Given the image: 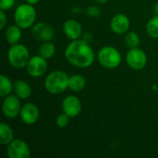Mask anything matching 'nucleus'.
Segmentation results:
<instances>
[{
	"label": "nucleus",
	"mask_w": 158,
	"mask_h": 158,
	"mask_svg": "<svg viewBox=\"0 0 158 158\" xmlns=\"http://www.w3.org/2000/svg\"><path fill=\"white\" fill-rule=\"evenodd\" d=\"M63 32L67 36L68 39L73 41L81 38L82 32V26L81 24L73 19H67L63 24Z\"/></svg>",
	"instance_id": "nucleus-14"
},
{
	"label": "nucleus",
	"mask_w": 158,
	"mask_h": 158,
	"mask_svg": "<svg viewBox=\"0 0 158 158\" xmlns=\"http://www.w3.org/2000/svg\"><path fill=\"white\" fill-rule=\"evenodd\" d=\"M154 10H155V14L158 16V2L155 5V7H154Z\"/></svg>",
	"instance_id": "nucleus-30"
},
{
	"label": "nucleus",
	"mask_w": 158,
	"mask_h": 158,
	"mask_svg": "<svg viewBox=\"0 0 158 158\" xmlns=\"http://www.w3.org/2000/svg\"><path fill=\"white\" fill-rule=\"evenodd\" d=\"M95 2H97V3H99V4H106V3H107L109 0H94Z\"/></svg>",
	"instance_id": "nucleus-31"
},
{
	"label": "nucleus",
	"mask_w": 158,
	"mask_h": 158,
	"mask_svg": "<svg viewBox=\"0 0 158 158\" xmlns=\"http://www.w3.org/2000/svg\"><path fill=\"white\" fill-rule=\"evenodd\" d=\"M37 13L34 6L24 3L18 6L14 11V21L22 30L31 28L35 24Z\"/></svg>",
	"instance_id": "nucleus-3"
},
{
	"label": "nucleus",
	"mask_w": 158,
	"mask_h": 158,
	"mask_svg": "<svg viewBox=\"0 0 158 158\" xmlns=\"http://www.w3.org/2000/svg\"><path fill=\"white\" fill-rule=\"evenodd\" d=\"M16 0H0V9L8 10L13 7Z\"/></svg>",
	"instance_id": "nucleus-25"
},
{
	"label": "nucleus",
	"mask_w": 158,
	"mask_h": 158,
	"mask_svg": "<svg viewBox=\"0 0 158 158\" xmlns=\"http://www.w3.org/2000/svg\"><path fill=\"white\" fill-rule=\"evenodd\" d=\"M81 39H82L83 41H85V42H87V43L90 44V43L92 42V40H93V35H92L91 32H85V33L82 34Z\"/></svg>",
	"instance_id": "nucleus-27"
},
{
	"label": "nucleus",
	"mask_w": 158,
	"mask_h": 158,
	"mask_svg": "<svg viewBox=\"0 0 158 158\" xmlns=\"http://www.w3.org/2000/svg\"><path fill=\"white\" fill-rule=\"evenodd\" d=\"M5 37H6V42L10 45L18 44L22 37V29L16 23L13 25H10L6 30Z\"/></svg>",
	"instance_id": "nucleus-15"
},
{
	"label": "nucleus",
	"mask_w": 158,
	"mask_h": 158,
	"mask_svg": "<svg viewBox=\"0 0 158 158\" xmlns=\"http://www.w3.org/2000/svg\"><path fill=\"white\" fill-rule=\"evenodd\" d=\"M125 44L130 49L139 47V45L141 44V38L137 32H135L133 31H128L125 35Z\"/></svg>",
	"instance_id": "nucleus-21"
},
{
	"label": "nucleus",
	"mask_w": 158,
	"mask_h": 158,
	"mask_svg": "<svg viewBox=\"0 0 158 158\" xmlns=\"http://www.w3.org/2000/svg\"><path fill=\"white\" fill-rule=\"evenodd\" d=\"M147 55L139 47L131 48L126 55V62L133 70H142L147 64Z\"/></svg>",
	"instance_id": "nucleus-6"
},
{
	"label": "nucleus",
	"mask_w": 158,
	"mask_h": 158,
	"mask_svg": "<svg viewBox=\"0 0 158 158\" xmlns=\"http://www.w3.org/2000/svg\"><path fill=\"white\" fill-rule=\"evenodd\" d=\"M86 86V80L81 74H73L69 78V89L72 92H81Z\"/></svg>",
	"instance_id": "nucleus-17"
},
{
	"label": "nucleus",
	"mask_w": 158,
	"mask_h": 158,
	"mask_svg": "<svg viewBox=\"0 0 158 158\" xmlns=\"http://www.w3.org/2000/svg\"><path fill=\"white\" fill-rule=\"evenodd\" d=\"M69 76L62 70H54L44 79V88L51 94H59L69 89Z\"/></svg>",
	"instance_id": "nucleus-2"
},
{
	"label": "nucleus",
	"mask_w": 158,
	"mask_h": 158,
	"mask_svg": "<svg viewBox=\"0 0 158 158\" xmlns=\"http://www.w3.org/2000/svg\"><path fill=\"white\" fill-rule=\"evenodd\" d=\"M69 117L68 115H66L65 113H62L60 115H58L56 118V124L58 128H65L69 125Z\"/></svg>",
	"instance_id": "nucleus-23"
},
{
	"label": "nucleus",
	"mask_w": 158,
	"mask_h": 158,
	"mask_svg": "<svg viewBox=\"0 0 158 158\" xmlns=\"http://www.w3.org/2000/svg\"><path fill=\"white\" fill-rule=\"evenodd\" d=\"M55 53H56V45L51 41L44 42L39 47V55L44 57L45 59H49L53 57Z\"/></svg>",
	"instance_id": "nucleus-20"
},
{
	"label": "nucleus",
	"mask_w": 158,
	"mask_h": 158,
	"mask_svg": "<svg viewBox=\"0 0 158 158\" xmlns=\"http://www.w3.org/2000/svg\"><path fill=\"white\" fill-rule=\"evenodd\" d=\"M64 55L70 65L81 69L91 67L95 59L94 49L82 39L71 41L66 47Z\"/></svg>",
	"instance_id": "nucleus-1"
},
{
	"label": "nucleus",
	"mask_w": 158,
	"mask_h": 158,
	"mask_svg": "<svg viewBox=\"0 0 158 158\" xmlns=\"http://www.w3.org/2000/svg\"><path fill=\"white\" fill-rule=\"evenodd\" d=\"M146 32L152 38L158 39V16L152 17L146 24Z\"/></svg>",
	"instance_id": "nucleus-22"
},
{
	"label": "nucleus",
	"mask_w": 158,
	"mask_h": 158,
	"mask_svg": "<svg viewBox=\"0 0 158 158\" xmlns=\"http://www.w3.org/2000/svg\"><path fill=\"white\" fill-rule=\"evenodd\" d=\"M131 26L130 19L127 15L123 13L116 14L110 21V28L111 31L118 35L126 34L129 31Z\"/></svg>",
	"instance_id": "nucleus-13"
},
{
	"label": "nucleus",
	"mask_w": 158,
	"mask_h": 158,
	"mask_svg": "<svg viewBox=\"0 0 158 158\" xmlns=\"http://www.w3.org/2000/svg\"><path fill=\"white\" fill-rule=\"evenodd\" d=\"M46 60L47 59L41 56L40 55L31 56L26 66L27 73L32 78H40L44 76L48 69V64Z\"/></svg>",
	"instance_id": "nucleus-8"
},
{
	"label": "nucleus",
	"mask_w": 158,
	"mask_h": 158,
	"mask_svg": "<svg viewBox=\"0 0 158 158\" xmlns=\"http://www.w3.org/2000/svg\"><path fill=\"white\" fill-rule=\"evenodd\" d=\"M20 98L16 94H9L4 97L2 103V112L3 115L7 118H15L19 116L21 110Z\"/></svg>",
	"instance_id": "nucleus-7"
},
{
	"label": "nucleus",
	"mask_w": 158,
	"mask_h": 158,
	"mask_svg": "<svg viewBox=\"0 0 158 158\" xmlns=\"http://www.w3.org/2000/svg\"><path fill=\"white\" fill-rule=\"evenodd\" d=\"M81 8H80V7H73L72 8V13H74V14H79V13H81Z\"/></svg>",
	"instance_id": "nucleus-29"
},
{
	"label": "nucleus",
	"mask_w": 158,
	"mask_h": 158,
	"mask_svg": "<svg viewBox=\"0 0 158 158\" xmlns=\"http://www.w3.org/2000/svg\"><path fill=\"white\" fill-rule=\"evenodd\" d=\"M13 140L14 131L12 128L8 124L2 122L0 124V144L3 146H7Z\"/></svg>",
	"instance_id": "nucleus-18"
},
{
	"label": "nucleus",
	"mask_w": 158,
	"mask_h": 158,
	"mask_svg": "<svg viewBox=\"0 0 158 158\" xmlns=\"http://www.w3.org/2000/svg\"><path fill=\"white\" fill-rule=\"evenodd\" d=\"M30 58V51L26 45L19 43L10 45L7 52V60L12 68L16 69L26 68Z\"/></svg>",
	"instance_id": "nucleus-4"
},
{
	"label": "nucleus",
	"mask_w": 158,
	"mask_h": 158,
	"mask_svg": "<svg viewBox=\"0 0 158 158\" xmlns=\"http://www.w3.org/2000/svg\"><path fill=\"white\" fill-rule=\"evenodd\" d=\"M0 30H4L6 25V22H7V18H6V15L5 13V10L1 9L0 10Z\"/></svg>",
	"instance_id": "nucleus-26"
},
{
	"label": "nucleus",
	"mask_w": 158,
	"mask_h": 158,
	"mask_svg": "<svg viewBox=\"0 0 158 158\" xmlns=\"http://www.w3.org/2000/svg\"><path fill=\"white\" fill-rule=\"evenodd\" d=\"M85 13L88 17L90 18H98L101 16V11L100 8L96 6H90L86 8Z\"/></svg>",
	"instance_id": "nucleus-24"
},
{
	"label": "nucleus",
	"mask_w": 158,
	"mask_h": 158,
	"mask_svg": "<svg viewBox=\"0 0 158 158\" xmlns=\"http://www.w3.org/2000/svg\"><path fill=\"white\" fill-rule=\"evenodd\" d=\"M14 91V83L5 74L0 75V96L6 97Z\"/></svg>",
	"instance_id": "nucleus-19"
},
{
	"label": "nucleus",
	"mask_w": 158,
	"mask_h": 158,
	"mask_svg": "<svg viewBox=\"0 0 158 158\" xmlns=\"http://www.w3.org/2000/svg\"><path fill=\"white\" fill-rule=\"evenodd\" d=\"M6 147V155L9 158H28L31 155L28 143L21 139H14Z\"/></svg>",
	"instance_id": "nucleus-9"
},
{
	"label": "nucleus",
	"mask_w": 158,
	"mask_h": 158,
	"mask_svg": "<svg viewBox=\"0 0 158 158\" xmlns=\"http://www.w3.org/2000/svg\"><path fill=\"white\" fill-rule=\"evenodd\" d=\"M21 121L26 125L35 124L40 118V111L36 105L32 103H26L22 105L19 113Z\"/></svg>",
	"instance_id": "nucleus-12"
},
{
	"label": "nucleus",
	"mask_w": 158,
	"mask_h": 158,
	"mask_svg": "<svg viewBox=\"0 0 158 158\" xmlns=\"http://www.w3.org/2000/svg\"><path fill=\"white\" fill-rule=\"evenodd\" d=\"M31 87L30 84L22 80H19L14 83V93L15 94L22 100L28 99L31 95Z\"/></svg>",
	"instance_id": "nucleus-16"
},
{
	"label": "nucleus",
	"mask_w": 158,
	"mask_h": 158,
	"mask_svg": "<svg viewBox=\"0 0 158 158\" xmlns=\"http://www.w3.org/2000/svg\"><path fill=\"white\" fill-rule=\"evenodd\" d=\"M31 35L34 39L40 42H47L51 41L55 35L54 28L47 22L40 21L35 23L31 27Z\"/></svg>",
	"instance_id": "nucleus-10"
},
{
	"label": "nucleus",
	"mask_w": 158,
	"mask_h": 158,
	"mask_svg": "<svg viewBox=\"0 0 158 158\" xmlns=\"http://www.w3.org/2000/svg\"><path fill=\"white\" fill-rule=\"evenodd\" d=\"M82 109L81 100L75 95H68L62 101V111L70 118L78 117Z\"/></svg>",
	"instance_id": "nucleus-11"
},
{
	"label": "nucleus",
	"mask_w": 158,
	"mask_h": 158,
	"mask_svg": "<svg viewBox=\"0 0 158 158\" xmlns=\"http://www.w3.org/2000/svg\"><path fill=\"white\" fill-rule=\"evenodd\" d=\"M97 59L100 65L104 68L114 69L121 64L122 56L120 52L116 47L106 45L98 51Z\"/></svg>",
	"instance_id": "nucleus-5"
},
{
	"label": "nucleus",
	"mask_w": 158,
	"mask_h": 158,
	"mask_svg": "<svg viewBox=\"0 0 158 158\" xmlns=\"http://www.w3.org/2000/svg\"><path fill=\"white\" fill-rule=\"evenodd\" d=\"M25 2L28 4H31L32 6H35L36 4H38L40 2V0H25Z\"/></svg>",
	"instance_id": "nucleus-28"
}]
</instances>
